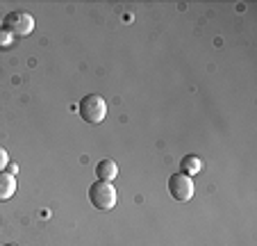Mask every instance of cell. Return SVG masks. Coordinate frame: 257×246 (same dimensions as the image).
<instances>
[{
	"instance_id": "9",
	"label": "cell",
	"mask_w": 257,
	"mask_h": 246,
	"mask_svg": "<svg viewBox=\"0 0 257 246\" xmlns=\"http://www.w3.org/2000/svg\"><path fill=\"white\" fill-rule=\"evenodd\" d=\"M7 164H10V155H7V150L0 146V171H5Z\"/></svg>"
},
{
	"instance_id": "7",
	"label": "cell",
	"mask_w": 257,
	"mask_h": 246,
	"mask_svg": "<svg viewBox=\"0 0 257 246\" xmlns=\"http://www.w3.org/2000/svg\"><path fill=\"white\" fill-rule=\"evenodd\" d=\"M180 169H182V174L185 176H196L200 174V169H203V159L198 157V155H185V159L180 162Z\"/></svg>"
},
{
	"instance_id": "4",
	"label": "cell",
	"mask_w": 257,
	"mask_h": 246,
	"mask_svg": "<svg viewBox=\"0 0 257 246\" xmlns=\"http://www.w3.org/2000/svg\"><path fill=\"white\" fill-rule=\"evenodd\" d=\"M169 194L180 203H187L194 198V180L189 176H185L182 171L173 174L169 178Z\"/></svg>"
},
{
	"instance_id": "8",
	"label": "cell",
	"mask_w": 257,
	"mask_h": 246,
	"mask_svg": "<svg viewBox=\"0 0 257 246\" xmlns=\"http://www.w3.org/2000/svg\"><path fill=\"white\" fill-rule=\"evenodd\" d=\"M10 44H12V34L0 28V48H7Z\"/></svg>"
},
{
	"instance_id": "1",
	"label": "cell",
	"mask_w": 257,
	"mask_h": 246,
	"mask_svg": "<svg viewBox=\"0 0 257 246\" xmlns=\"http://www.w3.org/2000/svg\"><path fill=\"white\" fill-rule=\"evenodd\" d=\"M89 201L96 210H102V212H109V210L116 208V201H118V194L114 189L112 183L107 180H96V183L89 187Z\"/></svg>"
},
{
	"instance_id": "6",
	"label": "cell",
	"mask_w": 257,
	"mask_h": 246,
	"mask_svg": "<svg viewBox=\"0 0 257 246\" xmlns=\"http://www.w3.org/2000/svg\"><path fill=\"white\" fill-rule=\"evenodd\" d=\"M16 192V178L7 171H0V203L10 201Z\"/></svg>"
},
{
	"instance_id": "5",
	"label": "cell",
	"mask_w": 257,
	"mask_h": 246,
	"mask_svg": "<svg viewBox=\"0 0 257 246\" xmlns=\"http://www.w3.org/2000/svg\"><path fill=\"white\" fill-rule=\"evenodd\" d=\"M96 176H98V180L112 183V180L118 176V164L114 162V159H102V162L96 164Z\"/></svg>"
},
{
	"instance_id": "3",
	"label": "cell",
	"mask_w": 257,
	"mask_h": 246,
	"mask_svg": "<svg viewBox=\"0 0 257 246\" xmlns=\"http://www.w3.org/2000/svg\"><path fill=\"white\" fill-rule=\"evenodd\" d=\"M0 28L5 30V32H10L12 37H28L34 30V19L28 12H10V14L3 19Z\"/></svg>"
},
{
	"instance_id": "2",
	"label": "cell",
	"mask_w": 257,
	"mask_h": 246,
	"mask_svg": "<svg viewBox=\"0 0 257 246\" xmlns=\"http://www.w3.org/2000/svg\"><path fill=\"white\" fill-rule=\"evenodd\" d=\"M78 112H80V116H82V121L96 126V123H102V121H105L107 103H105V98L98 96V94H89V96H84L82 101H80Z\"/></svg>"
},
{
	"instance_id": "10",
	"label": "cell",
	"mask_w": 257,
	"mask_h": 246,
	"mask_svg": "<svg viewBox=\"0 0 257 246\" xmlns=\"http://www.w3.org/2000/svg\"><path fill=\"white\" fill-rule=\"evenodd\" d=\"M5 246H14V244H5Z\"/></svg>"
}]
</instances>
